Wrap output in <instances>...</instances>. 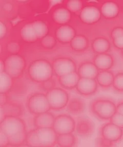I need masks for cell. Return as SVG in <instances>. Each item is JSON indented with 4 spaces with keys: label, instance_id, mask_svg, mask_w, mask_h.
Instances as JSON below:
<instances>
[{
    "label": "cell",
    "instance_id": "obj_1",
    "mask_svg": "<svg viewBox=\"0 0 123 147\" xmlns=\"http://www.w3.org/2000/svg\"><path fill=\"white\" fill-rule=\"evenodd\" d=\"M0 130L7 136L10 145L20 146L25 142L27 134L25 124L19 117L12 115L4 117L1 121Z\"/></svg>",
    "mask_w": 123,
    "mask_h": 147
},
{
    "label": "cell",
    "instance_id": "obj_2",
    "mask_svg": "<svg viewBox=\"0 0 123 147\" xmlns=\"http://www.w3.org/2000/svg\"><path fill=\"white\" fill-rule=\"evenodd\" d=\"M57 136L52 127L36 128L27 133L25 142L30 147H53L56 144Z\"/></svg>",
    "mask_w": 123,
    "mask_h": 147
},
{
    "label": "cell",
    "instance_id": "obj_3",
    "mask_svg": "<svg viewBox=\"0 0 123 147\" xmlns=\"http://www.w3.org/2000/svg\"><path fill=\"white\" fill-rule=\"evenodd\" d=\"M54 74L52 65L47 60H35L28 67V76L35 82L44 83L49 80Z\"/></svg>",
    "mask_w": 123,
    "mask_h": 147
},
{
    "label": "cell",
    "instance_id": "obj_4",
    "mask_svg": "<svg viewBox=\"0 0 123 147\" xmlns=\"http://www.w3.org/2000/svg\"><path fill=\"white\" fill-rule=\"evenodd\" d=\"M91 113L102 120H109L116 112V105L111 99L98 98L91 102L90 105Z\"/></svg>",
    "mask_w": 123,
    "mask_h": 147
},
{
    "label": "cell",
    "instance_id": "obj_5",
    "mask_svg": "<svg viewBox=\"0 0 123 147\" xmlns=\"http://www.w3.org/2000/svg\"><path fill=\"white\" fill-rule=\"evenodd\" d=\"M4 62L5 66L4 71L12 79L20 77L25 67V60L22 56L18 54L8 56Z\"/></svg>",
    "mask_w": 123,
    "mask_h": 147
},
{
    "label": "cell",
    "instance_id": "obj_6",
    "mask_svg": "<svg viewBox=\"0 0 123 147\" xmlns=\"http://www.w3.org/2000/svg\"><path fill=\"white\" fill-rule=\"evenodd\" d=\"M46 95L50 108L53 110L63 109L69 101L67 92L61 88H53L49 90Z\"/></svg>",
    "mask_w": 123,
    "mask_h": 147
},
{
    "label": "cell",
    "instance_id": "obj_7",
    "mask_svg": "<svg viewBox=\"0 0 123 147\" xmlns=\"http://www.w3.org/2000/svg\"><path fill=\"white\" fill-rule=\"evenodd\" d=\"M27 107L30 113L36 115L49 112L51 109L46 95L43 93H36L31 96L27 102Z\"/></svg>",
    "mask_w": 123,
    "mask_h": 147
},
{
    "label": "cell",
    "instance_id": "obj_8",
    "mask_svg": "<svg viewBox=\"0 0 123 147\" xmlns=\"http://www.w3.org/2000/svg\"><path fill=\"white\" fill-rule=\"evenodd\" d=\"M76 121L69 115H60L55 117L52 128L58 135L73 133L75 129Z\"/></svg>",
    "mask_w": 123,
    "mask_h": 147
},
{
    "label": "cell",
    "instance_id": "obj_9",
    "mask_svg": "<svg viewBox=\"0 0 123 147\" xmlns=\"http://www.w3.org/2000/svg\"><path fill=\"white\" fill-rule=\"evenodd\" d=\"M52 65L54 74L58 77L71 72L77 71V65L70 58H58L54 60Z\"/></svg>",
    "mask_w": 123,
    "mask_h": 147
},
{
    "label": "cell",
    "instance_id": "obj_10",
    "mask_svg": "<svg viewBox=\"0 0 123 147\" xmlns=\"http://www.w3.org/2000/svg\"><path fill=\"white\" fill-rule=\"evenodd\" d=\"M95 131V124L90 117L87 116H81L77 118L75 131L79 136L88 138L92 136Z\"/></svg>",
    "mask_w": 123,
    "mask_h": 147
},
{
    "label": "cell",
    "instance_id": "obj_11",
    "mask_svg": "<svg viewBox=\"0 0 123 147\" xmlns=\"http://www.w3.org/2000/svg\"><path fill=\"white\" fill-rule=\"evenodd\" d=\"M101 136L114 143L121 140L123 136V129L111 122L103 125L100 130Z\"/></svg>",
    "mask_w": 123,
    "mask_h": 147
},
{
    "label": "cell",
    "instance_id": "obj_12",
    "mask_svg": "<svg viewBox=\"0 0 123 147\" xmlns=\"http://www.w3.org/2000/svg\"><path fill=\"white\" fill-rule=\"evenodd\" d=\"M79 15L81 21L87 25L98 23L102 16L100 9L93 6H86L83 7Z\"/></svg>",
    "mask_w": 123,
    "mask_h": 147
},
{
    "label": "cell",
    "instance_id": "obj_13",
    "mask_svg": "<svg viewBox=\"0 0 123 147\" xmlns=\"http://www.w3.org/2000/svg\"><path fill=\"white\" fill-rule=\"evenodd\" d=\"M98 84L95 79L80 78L75 89L83 96H90L97 91Z\"/></svg>",
    "mask_w": 123,
    "mask_h": 147
},
{
    "label": "cell",
    "instance_id": "obj_14",
    "mask_svg": "<svg viewBox=\"0 0 123 147\" xmlns=\"http://www.w3.org/2000/svg\"><path fill=\"white\" fill-rule=\"evenodd\" d=\"M74 28L69 25H64L58 28L55 32V37L58 41L62 44H68L76 35Z\"/></svg>",
    "mask_w": 123,
    "mask_h": 147
},
{
    "label": "cell",
    "instance_id": "obj_15",
    "mask_svg": "<svg viewBox=\"0 0 123 147\" xmlns=\"http://www.w3.org/2000/svg\"><path fill=\"white\" fill-rule=\"evenodd\" d=\"M93 63L99 71H107L111 69L113 65V57L108 53L99 54L95 56Z\"/></svg>",
    "mask_w": 123,
    "mask_h": 147
},
{
    "label": "cell",
    "instance_id": "obj_16",
    "mask_svg": "<svg viewBox=\"0 0 123 147\" xmlns=\"http://www.w3.org/2000/svg\"><path fill=\"white\" fill-rule=\"evenodd\" d=\"M77 72L80 78L95 79L99 70L93 62L86 61L80 65Z\"/></svg>",
    "mask_w": 123,
    "mask_h": 147
},
{
    "label": "cell",
    "instance_id": "obj_17",
    "mask_svg": "<svg viewBox=\"0 0 123 147\" xmlns=\"http://www.w3.org/2000/svg\"><path fill=\"white\" fill-rule=\"evenodd\" d=\"M55 117L49 112L41 113L35 117L33 125L35 128H51L54 125Z\"/></svg>",
    "mask_w": 123,
    "mask_h": 147
},
{
    "label": "cell",
    "instance_id": "obj_18",
    "mask_svg": "<svg viewBox=\"0 0 123 147\" xmlns=\"http://www.w3.org/2000/svg\"><path fill=\"white\" fill-rule=\"evenodd\" d=\"M72 13L64 7H58L54 10L52 18L54 23L60 25H66L71 21L72 18Z\"/></svg>",
    "mask_w": 123,
    "mask_h": 147
},
{
    "label": "cell",
    "instance_id": "obj_19",
    "mask_svg": "<svg viewBox=\"0 0 123 147\" xmlns=\"http://www.w3.org/2000/svg\"><path fill=\"white\" fill-rule=\"evenodd\" d=\"M67 111L73 115H80L85 111L86 103L84 100L79 98L70 99L66 106Z\"/></svg>",
    "mask_w": 123,
    "mask_h": 147
},
{
    "label": "cell",
    "instance_id": "obj_20",
    "mask_svg": "<svg viewBox=\"0 0 123 147\" xmlns=\"http://www.w3.org/2000/svg\"><path fill=\"white\" fill-rule=\"evenodd\" d=\"M100 9L102 16L107 19L116 18L118 16L120 12V7L118 4L112 1L104 3Z\"/></svg>",
    "mask_w": 123,
    "mask_h": 147
},
{
    "label": "cell",
    "instance_id": "obj_21",
    "mask_svg": "<svg viewBox=\"0 0 123 147\" xmlns=\"http://www.w3.org/2000/svg\"><path fill=\"white\" fill-rule=\"evenodd\" d=\"M80 77L77 71H73L58 77L60 85L65 89L72 90L75 88Z\"/></svg>",
    "mask_w": 123,
    "mask_h": 147
},
{
    "label": "cell",
    "instance_id": "obj_22",
    "mask_svg": "<svg viewBox=\"0 0 123 147\" xmlns=\"http://www.w3.org/2000/svg\"><path fill=\"white\" fill-rule=\"evenodd\" d=\"M111 47L108 39L104 37H98L91 43V48L94 52L99 54L107 53Z\"/></svg>",
    "mask_w": 123,
    "mask_h": 147
},
{
    "label": "cell",
    "instance_id": "obj_23",
    "mask_svg": "<svg viewBox=\"0 0 123 147\" xmlns=\"http://www.w3.org/2000/svg\"><path fill=\"white\" fill-rule=\"evenodd\" d=\"M114 75L111 71H99L95 78L98 85L103 88H108L112 86Z\"/></svg>",
    "mask_w": 123,
    "mask_h": 147
},
{
    "label": "cell",
    "instance_id": "obj_24",
    "mask_svg": "<svg viewBox=\"0 0 123 147\" xmlns=\"http://www.w3.org/2000/svg\"><path fill=\"white\" fill-rule=\"evenodd\" d=\"M20 35L22 39L27 43H33L37 40L32 22L26 24L21 28Z\"/></svg>",
    "mask_w": 123,
    "mask_h": 147
},
{
    "label": "cell",
    "instance_id": "obj_25",
    "mask_svg": "<svg viewBox=\"0 0 123 147\" xmlns=\"http://www.w3.org/2000/svg\"><path fill=\"white\" fill-rule=\"evenodd\" d=\"M70 46L75 51H84L88 48L89 41L87 37L84 35H76L70 42Z\"/></svg>",
    "mask_w": 123,
    "mask_h": 147
},
{
    "label": "cell",
    "instance_id": "obj_26",
    "mask_svg": "<svg viewBox=\"0 0 123 147\" xmlns=\"http://www.w3.org/2000/svg\"><path fill=\"white\" fill-rule=\"evenodd\" d=\"M77 143V138L73 133H66L58 135L56 144L60 147H70L74 146Z\"/></svg>",
    "mask_w": 123,
    "mask_h": 147
},
{
    "label": "cell",
    "instance_id": "obj_27",
    "mask_svg": "<svg viewBox=\"0 0 123 147\" xmlns=\"http://www.w3.org/2000/svg\"><path fill=\"white\" fill-rule=\"evenodd\" d=\"M33 27L37 35V39H41L49 33V28L46 23L41 20L33 21Z\"/></svg>",
    "mask_w": 123,
    "mask_h": 147
},
{
    "label": "cell",
    "instance_id": "obj_28",
    "mask_svg": "<svg viewBox=\"0 0 123 147\" xmlns=\"http://www.w3.org/2000/svg\"><path fill=\"white\" fill-rule=\"evenodd\" d=\"M0 94H5L10 91L12 85V78L5 71L0 73Z\"/></svg>",
    "mask_w": 123,
    "mask_h": 147
},
{
    "label": "cell",
    "instance_id": "obj_29",
    "mask_svg": "<svg viewBox=\"0 0 123 147\" xmlns=\"http://www.w3.org/2000/svg\"><path fill=\"white\" fill-rule=\"evenodd\" d=\"M83 2L81 1L70 0L66 3V8H67L70 11L73 13L80 14V12L83 8Z\"/></svg>",
    "mask_w": 123,
    "mask_h": 147
},
{
    "label": "cell",
    "instance_id": "obj_30",
    "mask_svg": "<svg viewBox=\"0 0 123 147\" xmlns=\"http://www.w3.org/2000/svg\"><path fill=\"white\" fill-rule=\"evenodd\" d=\"M56 37L50 34L47 35L41 39L40 43L42 47L46 49H52L54 48L56 45Z\"/></svg>",
    "mask_w": 123,
    "mask_h": 147
},
{
    "label": "cell",
    "instance_id": "obj_31",
    "mask_svg": "<svg viewBox=\"0 0 123 147\" xmlns=\"http://www.w3.org/2000/svg\"><path fill=\"white\" fill-rule=\"evenodd\" d=\"M112 86L119 92H123V71L119 72L114 76Z\"/></svg>",
    "mask_w": 123,
    "mask_h": 147
},
{
    "label": "cell",
    "instance_id": "obj_32",
    "mask_svg": "<svg viewBox=\"0 0 123 147\" xmlns=\"http://www.w3.org/2000/svg\"><path fill=\"white\" fill-rule=\"evenodd\" d=\"M109 120L110 122L123 129V115L116 112Z\"/></svg>",
    "mask_w": 123,
    "mask_h": 147
},
{
    "label": "cell",
    "instance_id": "obj_33",
    "mask_svg": "<svg viewBox=\"0 0 123 147\" xmlns=\"http://www.w3.org/2000/svg\"><path fill=\"white\" fill-rule=\"evenodd\" d=\"M7 51L12 54H17L20 51L21 47L18 42L12 41L7 44Z\"/></svg>",
    "mask_w": 123,
    "mask_h": 147
},
{
    "label": "cell",
    "instance_id": "obj_34",
    "mask_svg": "<svg viewBox=\"0 0 123 147\" xmlns=\"http://www.w3.org/2000/svg\"><path fill=\"white\" fill-rule=\"evenodd\" d=\"M96 144H97V146H101V147H111V146H113L115 143L107 140L104 138H103L102 137L100 136V138H97L96 141Z\"/></svg>",
    "mask_w": 123,
    "mask_h": 147
},
{
    "label": "cell",
    "instance_id": "obj_35",
    "mask_svg": "<svg viewBox=\"0 0 123 147\" xmlns=\"http://www.w3.org/2000/svg\"><path fill=\"white\" fill-rule=\"evenodd\" d=\"M123 35V27H116L114 28L110 33V36L112 39H115L118 37L121 36Z\"/></svg>",
    "mask_w": 123,
    "mask_h": 147
},
{
    "label": "cell",
    "instance_id": "obj_36",
    "mask_svg": "<svg viewBox=\"0 0 123 147\" xmlns=\"http://www.w3.org/2000/svg\"><path fill=\"white\" fill-rule=\"evenodd\" d=\"M9 145L10 142L8 138L5 133L0 130V147H6Z\"/></svg>",
    "mask_w": 123,
    "mask_h": 147
},
{
    "label": "cell",
    "instance_id": "obj_37",
    "mask_svg": "<svg viewBox=\"0 0 123 147\" xmlns=\"http://www.w3.org/2000/svg\"><path fill=\"white\" fill-rule=\"evenodd\" d=\"M112 43L114 46L118 49L122 50L123 49V35L115 39H112Z\"/></svg>",
    "mask_w": 123,
    "mask_h": 147
},
{
    "label": "cell",
    "instance_id": "obj_38",
    "mask_svg": "<svg viewBox=\"0 0 123 147\" xmlns=\"http://www.w3.org/2000/svg\"><path fill=\"white\" fill-rule=\"evenodd\" d=\"M7 29L5 23L2 21L0 22V38H4L7 34Z\"/></svg>",
    "mask_w": 123,
    "mask_h": 147
},
{
    "label": "cell",
    "instance_id": "obj_39",
    "mask_svg": "<svg viewBox=\"0 0 123 147\" xmlns=\"http://www.w3.org/2000/svg\"><path fill=\"white\" fill-rule=\"evenodd\" d=\"M116 112L123 115V101L116 104Z\"/></svg>",
    "mask_w": 123,
    "mask_h": 147
},
{
    "label": "cell",
    "instance_id": "obj_40",
    "mask_svg": "<svg viewBox=\"0 0 123 147\" xmlns=\"http://www.w3.org/2000/svg\"><path fill=\"white\" fill-rule=\"evenodd\" d=\"M4 69H5L4 62V61L1 60V63H0V73L4 71Z\"/></svg>",
    "mask_w": 123,
    "mask_h": 147
},
{
    "label": "cell",
    "instance_id": "obj_41",
    "mask_svg": "<svg viewBox=\"0 0 123 147\" xmlns=\"http://www.w3.org/2000/svg\"><path fill=\"white\" fill-rule=\"evenodd\" d=\"M121 53H122V56H123V49L121 50Z\"/></svg>",
    "mask_w": 123,
    "mask_h": 147
}]
</instances>
